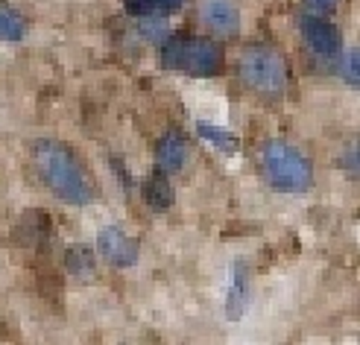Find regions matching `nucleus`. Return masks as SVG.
<instances>
[{
  "mask_svg": "<svg viewBox=\"0 0 360 345\" xmlns=\"http://www.w3.org/2000/svg\"><path fill=\"white\" fill-rule=\"evenodd\" d=\"M200 15L205 27L223 39H235L240 32V9L235 6V0H202Z\"/></svg>",
  "mask_w": 360,
  "mask_h": 345,
  "instance_id": "0eeeda50",
  "label": "nucleus"
},
{
  "mask_svg": "<svg viewBox=\"0 0 360 345\" xmlns=\"http://www.w3.org/2000/svg\"><path fill=\"white\" fill-rule=\"evenodd\" d=\"M161 65L188 77H214L223 67V50L202 35H167L161 44Z\"/></svg>",
  "mask_w": 360,
  "mask_h": 345,
  "instance_id": "f03ea898",
  "label": "nucleus"
},
{
  "mask_svg": "<svg viewBox=\"0 0 360 345\" xmlns=\"http://www.w3.org/2000/svg\"><path fill=\"white\" fill-rule=\"evenodd\" d=\"M340 77H343L352 88H357V82H360V56H357L354 47L346 50V59L340 62Z\"/></svg>",
  "mask_w": 360,
  "mask_h": 345,
  "instance_id": "f8f14e48",
  "label": "nucleus"
},
{
  "mask_svg": "<svg viewBox=\"0 0 360 345\" xmlns=\"http://www.w3.org/2000/svg\"><path fill=\"white\" fill-rule=\"evenodd\" d=\"M196 132H200L208 143H214L217 150H223V152H238V138L231 132H226V129H217V126H211V123H200L196 126Z\"/></svg>",
  "mask_w": 360,
  "mask_h": 345,
  "instance_id": "9b49d317",
  "label": "nucleus"
},
{
  "mask_svg": "<svg viewBox=\"0 0 360 345\" xmlns=\"http://www.w3.org/2000/svg\"><path fill=\"white\" fill-rule=\"evenodd\" d=\"M97 249H100V255L109 261L112 266L126 269V266H135V263H138V243H135L123 228H117V226L100 228V234H97Z\"/></svg>",
  "mask_w": 360,
  "mask_h": 345,
  "instance_id": "423d86ee",
  "label": "nucleus"
},
{
  "mask_svg": "<svg viewBox=\"0 0 360 345\" xmlns=\"http://www.w3.org/2000/svg\"><path fill=\"white\" fill-rule=\"evenodd\" d=\"M143 35H147V39H155V41H165L167 39V27L165 24H153V21H143Z\"/></svg>",
  "mask_w": 360,
  "mask_h": 345,
  "instance_id": "4468645a",
  "label": "nucleus"
},
{
  "mask_svg": "<svg viewBox=\"0 0 360 345\" xmlns=\"http://www.w3.org/2000/svg\"><path fill=\"white\" fill-rule=\"evenodd\" d=\"M240 79L264 100H281L287 91V65L281 53L269 44H252L238 59Z\"/></svg>",
  "mask_w": 360,
  "mask_h": 345,
  "instance_id": "20e7f679",
  "label": "nucleus"
},
{
  "mask_svg": "<svg viewBox=\"0 0 360 345\" xmlns=\"http://www.w3.org/2000/svg\"><path fill=\"white\" fill-rule=\"evenodd\" d=\"M182 4H185V0H158V9L161 12H176Z\"/></svg>",
  "mask_w": 360,
  "mask_h": 345,
  "instance_id": "dca6fc26",
  "label": "nucleus"
},
{
  "mask_svg": "<svg viewBox=\"0 0 360 345\" xmlns=\"http://www.w3.org/2000/svg\"><path fill=\"white\" fill-rule=\"evenodd\" d=\"M32 164L39 170L41 181L68 205H88L94 199V190L79 167L77 155L59 141H39L32 150Z\"/></svg>",
  "mask_w": 360,
  "mask_h": 345,
  "instance_id": "f257e3e1",
  "label": "nucleus"
},
{
  "mask_svg": "<svg viewBox=\"0 0 360 345\" xmlns=\"http://www.w3.org/2000/svg\"><path fill=\"white\" fill-rule=\"evenodd\" d=\"M308 6H311V12L322 15V12H331L337 6V0H308Z\"/></svg>",
  "mask_w": 360,
  "mask_h": 345,
  "instance_id": "2eb2a0df",
  "label": "nucleus"
},
{
  "mask_svg": "<svg viewBox=\"0 0 360 345\" xmlns=\"http://www.w3.org/2000/svg\"><path fill=\"white\" fill-rule=\"evenodd\" d=\"M299 32H302L304 44L314 53H319V56H337V53L343 50V32L316 12L299 18Z\"/></svg>",
  "mask_w": 360,
  "mask_h": 345,
  "instance_id": "39448f33",
  "label": "nucleus"
},
{
  "mask_svg": "<svg viewBox=\"0 0 360 345\" xmlns=\"http://www.w3.org/2000/svg\"><path fill=\"white\" fill-rule=\"evenodd\" d=\"M27 32V24L21 12H15L12 6H4L0 4V39L4 41H21Z\"/></svg>",
  "mask_w": 360,
  "mask_h": 345,
  "instance_id": "9d476101",
  "label": "nucleus"
},
{
  "mask_svg": "<svg viewBox=\"0 0 360 345\" xmlns=\"http://www.w3.org/2000/svg\"><path fill=\"white\" fill-rule=\"evenodd\" d=\"M141 193H143V202H147L153 211H167L176 202V190L165 176H150L147 181H143Z\"/></svg>",
  "mask_w": 360,
  "mask_h": 345,
  "instance_id": "1a4fd4ad",
  "label": "nucleus"
},
{
  "mask_svg": "<svg viewBox=\"0 0 360 345\" xmlns=\"http://www.w3.org/2000/svg\"><path fill=\"white\" fill-rule=\"evenodd\" d=\"M261 170L276 190L304 193L314 185V167L287 141H266L261 147Z\"/></svg>",
  "mask_w": 360,
  "mask_h": 345,
  "instance_id": "7ed1b4c3",
  "label": "nucleus"
},
{
  "mask_svg": "<svg viewBox=\"0 0 360 345\" xmlns=\"http://www.w3.org/2000/svg\"><path fill=\"white\" fill-rule=\"evenodd\" d=\"M188 161V141L182 132H165L155 143V164L161 173H179Z\"/></svg>",
  "mask_w": 360,
  "mask_h": 345,
  "instance_id": "6e6552de",
  "label": "nucleus"
},
{
  "mask_svg": "<svg viewBox=\"0 0 360 345\" xmlns=\"http://www.w3.org/2000/svg\"><path fill=\"white\" fill-rule=\"evenodd\" d=\"M123 9L135 18H153L158 9V0H123Z\"/></svg>",
  "mask_w": 360,
  "mask_h": 345,
  "instance_id": "ddd939ff",
  "label": "nucleus"
}]
</instances>
